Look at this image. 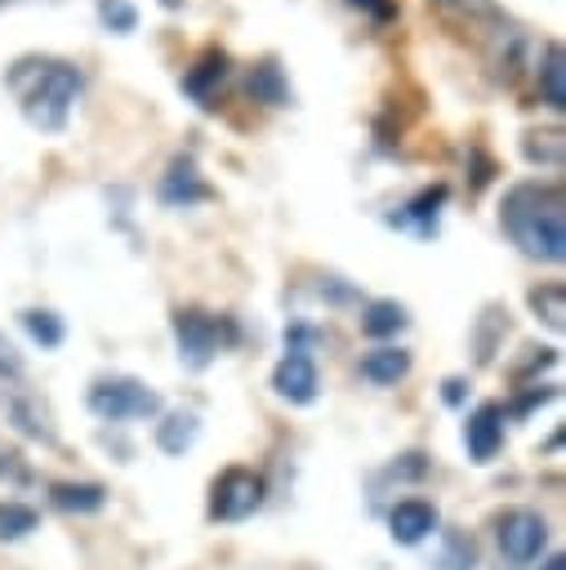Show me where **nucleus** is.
Here are the masks:
<instances>
[{"instance_id":"f257e3e1","label":"nucleus","mask_w":566,"mask_h":570,"mask_svg":"<svg viewBox=\"0 0 566 570\" xmlns=\"http://www.w3.org/2000/svg\"><path fill=\"white\" fill-rule=\"evenodd\" d=\"M499 223L526 258L562 263L566 258V200L553 183H517L499 205Z\"/></svg>"},{"instance_id":"f03ea898","label":"nucleus","mask_w":566,"mask_h":570,"mask_svg":"<svg viewBox=\"0 0 566 570\" xmlns=\"http://www.w3.org/2000/svg\"><path fill=\"white\" fill-rule=\"evenodd\" d=\"M4 85L22 102L27 125H36L45 134H58L71 116V102H76L85 76H80L76 62H62V58H18L9 67Z\"/></svg>"},{"instance_id":"7ed1b4c3","label":"nucleus","mask_w":566,"mask_h":570,"mask_svg":"<svg viewBox=\"0 0 566 570\" xmlns=\"http://www.w3.org/2000/svg\"><path fill=\"white\" fill-rule=\"evenodd\" d=\"M89 410L103 423H125V419H152L160 414V396L138 383V379H98L89 387Z\"/></svg>"},{"instance_id":"20e7f679","label":"nucleus","mask_w":566,"mask_h":570,"mask_svg":"<svg viewBox=\"0 0 566 570\" xmlns=\"http://www.w3.org/2000/svg\"><path fill=\"white\" fill-rule=\"evenodd\" d=\"M174 338H178L183 365L187 370H205L218 356V347L232 338V325L209 316V312H201V307H183V312H174Z\"/></svg>"},{"instance_id":"39448f33","label":"nucleus","mask_w":566,"mask_h":570,"mask_svg":"<svg viewBox=\"0 0 566 570\" xmlns=\"http://www.w3.org/2000/svg\"><path fill=\"white\" fill-rule=\"evenodd\" d=\"M548 543V521L530 508H513L499 517V552L513 566H530Z\"/></svg>"},{"instance_id":"423d86ee","label":"nucleus","mask_w":566,"mask_h":570,"mask_svg":"<svg viewBox=\"0 0 566 570\" xmlns=\"http://www.w3.org/2000/svg\"><path fill=\"white\" fill-rule=\"evenodd\" d=\"M258 503H263V476H258V472H250V468H227V472L214 481L209 512H214L218 521H245Z\"/></svg>"},{"instance_id":"0eeeda50","label":"nucleus","mask_w":566,"mask_h":570,"mask_svg":"<svg viewBox=\"0 0 566 570\" xmlns=\"http://www.w3.org/2000/svg\"><path fill=\"white\" fill-rule=\"evenodd\" d=\"M156 196H160V205H169V209H187V205H196V200H209L214 187L201 178V169H196L192 156H174L169 169H165L160 183H156Z\"/></svg>"},{"instance_id":"6e6552de","label":"nucleus","mask_w":566,"mask_h":570,"mask_svg":"<svg viewBox=\"0 0 566 570\" xmlns=\"http://www.w3.org/2000/svg\"><path fill=\"white\" fill-rule=\"evenodd\" d=\"M272 387L290 401V405H308L316 401V387H321V374H316V361L308 352H285L272 370Z\"/></svg>"},{"instance_id":"1a4fd4ad","label":"nucleus","mask_w":566,"mask_h":570,"mask_svg":"<svg viewBox=\"0 0 566 570\" xmlns=\"http://www.w3.org/2000/svg\"><path fill=\"white\" fill-rule=\"evenodd\" d=\"M227 71H232L227 53H223V49H205V53L183 71V94H187V98H196L201 107H214V94L223 89Z\"/></svg>"},{"instance_id":"9d476101","label":"nucleus","mask_w":566,"mask_h":570,"mask_svg":"<svg viewBox=\"0 0 566 570\" xmlns=\"http://www.w3.org/2000/svg\"><path fill=\"white\" fill-rule=\"evenodd\" d=\"M463 441H468V454H472L477 463L495 459V450H499V441H504V405L481 401V405L468 414V423H463Z\"/></svg>"},{"instance_id":"9b49d317","label":"nucleus","mask_w":566,"mask_h":570,"mask_svg":"<svg viewBox=\"0 0 566 570\" xmlns=\"http://www.w3.org/2000/svg\"><path fill=\"white\" fill-rule=\"evenodd\" d=\"M432 9H437V18L441 22H450L459 36H477V31H486V27H495L499 22V9H495V0H428Z\"/></svg>"},{"instance_id":"f8f14e48","label":"nucleus","mask_w":566,"mask_h":570,"mask_svg":"<svg viewBox=\"0 0 566 570\" xmlns=\"http://www.w3.org/2000/svg\"><path fill=\"white\" fill-rule=\"evenodd\" d=\"M388 530L397 543H419L437 530V508L423 503V499H401L392 512H388Z\"/></svg>"},{"instance_id":"ddd939ff","label":"nucleus","mask_w":566,"mask_h":570,"mask_svg":"<svg viewBox=\"0 0 566 570\" xmlns=\"http://www.w3.org/2000/svg\"><path fill=\"white\" fill-rule=\"evenodd\" d=\"M245 94H250L254 102H263V107H290V80H285V71H281V62H276V58L254 62V67H250V80H245Z\"/></svg>"},{"instance_id":"4468645a","label":"nucleus","mask_w":566,"mask_h":570,"mask_svg":"<svg viewBox=\"0 0 566 570\" xmlns=\"http://www.w3.org/2000/svg\"><path fill=\"white\" fill-rule=\"evenodd\" d=\"M535 80H539V98H544L553 111H562V107H566V53H562L557 40L544 45V58H539V67H535Z\"/></svg>"},{"instance_id":"2eb2a0df","label":"nucleus","mask_w":566,"mask_h":570,"mask_svg":"<svg viewBox=\"0 0 566 570\" xmlns=\"http://www.w3.org/2000/svg\"><path fill=\"white\" fill-rule=\"evenodd\" d=\"M406 374H410V352H401V347H374L361 356V379L374 387H392Z\"/></svg>"},{"instance_id":"dca6fc26","label":"nucleus","mask_w":566,"mask_h":570,"mask_svg":"<svg viewBox=\"0 0 566 570\" xmlns=\"http://www.w3.org/2000/svg\"><path fill=\"white\" fill-rule=\"evenodd\" d=\"M441 205H446V183H432V187H423L401 214H392V223H410L419 236H432V232H437V214H441Z\"/></svg>"},{"instance_id":"f3484780","label":"nucleus","mask_w":566,"mask_h":570,"mask_svg":"<svg viewBox=\"0 0 566 570\" xmlns=\"http://www.w3.org/2000/svg\"><path fill=\"white\" fill-rule=\"evenodd\" d=\"M406 325H410V316H406V307L397 298H374L361 312V334H370V338H392Z\"/></svg>"},{"instance_id":"a211bd4d","label":"nucleus","mask_w":566,"mask_h":570,"mask_svg":"<svg viewBox=\"0 0 566 570\" xmlns=\"http://www.w3.org/2000/svg\"><path fill=\"white\" fill-rule=\"evenodd\" d=\"M49 499L62 512H98L107 503V490L94 481H58V485H49Z\"/></svg>"},{"instance_id":"6ab92c4d","label":"nucleus","mask_w":566,"mask_h":570,"mask_svg":"<svg viewBox=\"0 0 566 570\" xmlns=\"http://www.w3.org/2000/svg\"><path fill=\"white\" fill-rule=\"evenodd\" d=\"M196 432H201L196 414H192V410H174V414H165V419L156 423V445H160L165 454H183V450H192Z\"/></svg>"},{"instance_id":"aec40b11","label":"nucleus","mask_w":566,"mask_h":570,"mask_svg":"<svg viewBox=\"0 0 566 570\" xmlns=\"http://www.w3.org/2000/svg\"><path fill=\"white\" fill-rule=\"evenodd\" d=\"M562 147H566L562 129H544V134H526L521 138V156L530 165H548V169H562Z\"/></svg>"},{"instance_id":"412c9836","label":"nucleus","mask_w":566,"mask_h":570,"mask_svg":"<svg viewBox=\"0 0 566 570\" xmlns=\"http://www.w3.org/2000/svg\"><path fill=\"white\" fill-rule=\"evenodd\" d=\"M530 307H535V316H544L548 330H562L566 325V289L557 281L553 285H535L530 289Z\"/></svg>"},{"instance_id":"4be33fe9","label":"nucleus","mask_w":566,"mask_h":570,"mask_svg":"<svg viewBox=\"0 0 566 570\" xmlns=\"http://www.w3.org/2000/svg\"><path fill=\"white\" fill-rule=\"evenodd\" d=\"M9 419L18 423V432H27V436H36V441H53L49 414H45L36 401H27V396H13V401H9Z\"/></svg>"},{"instance_id":"5701e85b","label":"nucleus","mask_w":566,"mask_h":570,"mask_svg":"<svg viewBox=\"0 0 566 570\" xmlns=\"http://www.w3.org/2000/svg\"><path fill=\"white\" fill-rule=\"evenodd\" d=\"M22 330L40 343V347H58L62 343V316L58 312H49V307H31V312H22Z\"/></svg>"},{"instance_id":"b1692460","label":"nucleus","mask_w":566,"mask_h":570,"mask_svg":"<svg viewBox=\"0 0 566 570\" xmlns=\"http://www.w3.org/2000/svg\"><path fill=\"white\" fill-rule=\"evenodd\" d=\"M98 22L116 36H129L138 27V9H134V0H98Z\"/></svg>"},{"instance_id":"393cba45","label":"nucleus","mask_w":566,"mask_h":570,"mask_svg":"<svg viewBox=\"0 0 566 570\" xmlns=\"http://www.w3.org/2000/svg\"><path fill=\"white\" fill-rule=\"evenodd\" d=\"M36 512L27 503H0V539H22L36 530Z\"/></svg>"},{"instance_id":"a878e982","label":"nucleus","mask_w":566,"mask_h":570,"mask_svg":"<svg viewBox=\"0 0 566 570\" xmlns=\"http://www.w3.org/2000/svg\"><path fill=\"white\" fill-rule=\"evenodd\" d=\"M472 561H477V552H472V543L463 539V534H446V548H441V570H472Z\"/></svg>"},{"instance_id":"bb28decb","label":"nucleus","mask_w":566,"mask_h":570,"mask_svg":"<svg viewBox=\"0 0 566 570\" xmlns=\"http://www.w3.org/2000/svg\"><path fill=\"white\" fill-rule=\"evenodd\" d=\"M27 476H31V472H27V459H22V450L0 441V481H9V485H22Z\"/></svg>"},{"instance_id":"cd10ccee","label":"nucleus","mask_w":566,"mask_h":570,"mask_svg":"<svg viewBox=\"0 0 566 570\" xmlns=\"http://www.w3.org/2000/svg\"><path fill=\"white\" fill-rule=\"evenodd\" d=\"M348 4H352V9H361V13H370V18H379V22L397 13V4H392V0H348Z\"/></svg>"},{"instance_id":"c85d7f7f","label":"nucleus","mask_w":566,"mask_h":570,"mask_svg":"<svg viewBox=\"0 0 566 570\" xmlns=\"http://www.w3.org/2000/svg\"><path fill=\"white\" fill-rule=\"evenodd\" d=\"M18 370H22V361H18V352H13V343H9L4 334H0V374H9V379H13Z\"/></svg>"},{"instance_id":"c756f323","label":"nucleus","mask_w":566,"mask_h":570,"mask_svg":"<svg viewBox=\"0 0 566 570\" xmlns=\"http://www.w3.org/2000/svg\"><path fill=\"white\" fill-rule=\"evenodd\" d=\"M446 401H450V405L463 401V383H459V379H446Z\"/></svg>"},{"instance_id":"7c9ffc66","label":"nucleus","mask_w":566,"mask_h":570,"mask_svg":"<svg viewBox=\"0 0 566 570\" xmlns=\"http://www.w3.org/2000/svg\"><path fill=\"white\" fill-rule=\"evenodd\" d=\"M544 570H566V557H548V561H544Z\"/></svg>"},{"instance_id":"2f4dec72","label":"nucleus","mask_w":566,"mask_h":570,"mask_svg":"<svg viewBox=\"0 0 566 570\" xmlns=\"http://www.w3.org/2000/svg\"><path fill=\"white\" fill-rule=\"evenodd\" d=\"M160 4H165V9H178V4H183V0H160Z\"/></svg>"}]
</instances>
